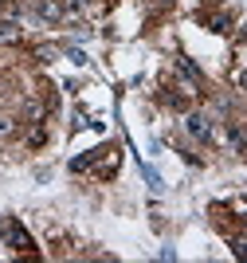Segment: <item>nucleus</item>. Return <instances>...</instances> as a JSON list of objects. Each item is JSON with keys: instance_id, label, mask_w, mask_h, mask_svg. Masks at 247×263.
<instances>
[{"instance_id": "f03ea898", "label": "nucleus", "mask_w": 247, "mask_h": 263, "mask_svg": "<svg viewBox=\"0 0 247 263\" xmlns=\"http://www.w3.org/2000/svg\"><path fill=\"white\" fill-rule=\"evenodd\" d=\"M188 130H193L196 138H200V142H212V126H208V122L200 118V114H193V118H188Z\"/></svg>"}, {"instance_id": "20e7f679", "label": "nucleus", "mask_w": 247, "mask_h": 263, "mask_svg": "<svg viewBox=\"0 0 247 263\" xmlns=\"http://www.w3.org/2000/svg\"><path fill=\"white\" fill-rule=\"evenodd\" d=\"M40 16H47V20H59V16H63V4H59V0H40Z\"/></svg>"}, {"instance_id": "423d86ee", "label": "nucleus", "mask_w": 247, "mask_h": 263, "mask_svg": "<svg viewBox=\"0 0 247 263\" xmlns=\"http://www.w3.org/2000/svg\"><path fill=\"white\" fill-rule=\"evenodd\" d=\"M232 252H236L239 259H247V236H243V240H232Z\"/></svg>"}, {"instance_id": "0eeeda50", "label": "nucleus", "mask_w": 247, "mask_h": 263, "mask_svg": "<svg viewBox=\"0 0 247 263\" xmlns=\"http://www.w3.org/2000/svg\"><path fill=\"white\" fill-rule=\"evenodd\" d=\"M236 83H239V87L247 90V71H236Z\"/></svg>"}, {"instance_id": "f257e3e1", "label": "nucleus", "mask_w": 247, "mask_h": 263, "mask_svg": "<svg viewBox=\"0 0 247 263\" xmlns=\"http://www.w3.org/2000/svg\"><path fill=\"white\" fill-rule=\"evenodd\" d=\"M0 236H4V243L16 248V252H32V236L24 232V224L16 216H0Z\"/></svg>"}, {"instance_id": "39448f33", "label": "nucleus", "mask_w": 247, "mask_h": 263, "mask_svg": "<svg viewBox=\"0 0 247 263\" xmlns=\"http://www.w3.org/2000/svg\"><path fill=\"white\" fill-rule=\"evenodd\" d=\"M208 24H212V32H232V16H227V12H216Z\"/></svg>"}, {"instance_id": "7ed1b4c3", "label": "nucleus", "mask_w": 247, "mask_h": 263, "mask_svg": "<svg viewBox=\"0 0 247 263\" xmlns=\"http://www.w3.org/2000/svg\"><path fill=\"white\" fill-rule=\"evenodd\" d=\"M20 40V24L16 20H0V44H16Z\"/></svg>"}]
</instances>
